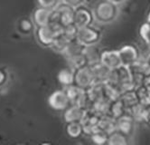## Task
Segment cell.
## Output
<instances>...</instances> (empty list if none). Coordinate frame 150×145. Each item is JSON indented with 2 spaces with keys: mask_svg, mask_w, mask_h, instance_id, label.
<instances>
[{
  "mask_svg": "<svg viewBox=\"0 0 150 145\" xmlns=\"http://www.w3.org/2000/svg\"><path fill=\"white\" fill-rule=\"evenodd\" d=\"M119 14L117 4L110 0H100L93 8V15L95 20L99 23L108 24L116 19Z\"/></svg>",
  "mask_w": 150,
  "mask_h": 145,
  "instance_id": "6da1fadb",
  "label": "cell"
},
{
  "mask_svg": "<svg viewBox=\"0 0 150 145\" xmlns=\"http://www.w3.org/2000/svg\"><path fill=\"white\" fill-rule=\"evenodd\" d=\"M109 83L119 86L121 90V93L130 90V89H135L131 79L130 69L128 66L125 65H120V67L111 71Z\"/></svg>",
  "mask_w": 150,
  "mask_h": 145,
  "instance_id": "7a4b0ae2",
  "label": "cell"
},
{
  "mask_svg": "<svg viewBox=\"0 0 150 145\" xmlns=\"http://www.w3.org/2000/svg\"><path fill=\"white\" fill-rule=\"evenodd\" d=\"M76 38L85 46L97 44L101 39V32L92 25L79 28Z\"/></svg>",
  "mask_w": 150,
  "mask_h": 145,
  "instance_id": "3957f363",
  "label": "cell"
},
{
  "mask_svg": "<svg viewBox=\"0 0 150 145\" xmlns=\"http://www.w3.org/2000/svg\"><path fill=\"white\" fill-rule=\"evenodd\" d=\"M95 83L91 65L86 64L74 70V84L84 90L88 89Z\"/></svg>",
  "mask_w": 150,
  "mask_h": 145,
  "instance_id": "277c9868",
  "label": "cell"
},
{
  "mask_svg": "<svg viewBox=\"0 0 150 145\" xmlns=\"http://www.w3.org/2000/svg\"><path fill=\"white\" fill-rule=\"evenodd\" d=\"M48 104L53 111L63 113L71 104V102L65 90L62 89V90L54 91L50 94L48 97Z\"/></svg>",
  "mask_w": 150,
  "mask_h": 145,
  "instance_id": "5b68a950",
  "label": "cell"
},
{
  "mask_svg": "<svg viewBox=\"0 0 150 145\" xmlns=\"http://www.w3.org/2000/svg\"><path fill=\"white\" fill-rule=\"evenodd\" d=\"M94 19L93 11H91L88 6H84V4L75 7L73 25L78 29L92 25Z\"/></svg>",
  "mask_w": 150,
  "mask_h": 145,
  "instance_id": "8992f818",
  "label": "cell"
},
{
  "mask_svg": "<svg viewBox=\"0 0 150 145\" xmlns=\"http://www.w3.org/2000/svg\"><path fill=\"white\" fill-rule=\"evenodd\" d=\"M122 65L131 66L141 58V52L135 44H126L119 49Z\"/></svg>",
  "mask_w": 150,
  "mask_h": 145,
  "instance_id": "52a82bcc",
  "label": "cell"
},
{
  "mask_svg": "<svg viewBox=\"0 0 150 145\" xmlns=\"http://www.w3.org/2000/svg\"><path fill=\"white\" fill-rule=\"evenodd\" d=\"M61 32H59L58 30H56L54 27H52L50 25L37 26L36 37H37L38 42L42 46H46V47H51L52 43L54 42L56 36Z\"/></svg>",
  "mask_w": 150,
  "mask_h": 145,
  "instance_id": "ba28073f",
  "label": "cell"
},
{
  "mask_svg": "<svg viewBox=\"0 0 150 145\" xmlns=\"http://www.w3.org/2000/svg\"><path fill=\"white\" fill-rule=\"evenodd\" d=\"M100 119V115L94 113L93 111L91 110L86 111V114H85L81 121L84 135L90 136L93 131L100 128L99 127Z\"/></svg>",
  "mask_w": 150,
  "mask_h": 145,
  "instance_id": "9c48e42d",
  "label": "cell"
},
{
  "mask_svg": "<svg viewBox=\"0 0 150 145\" xmlns=\"http://www.w3.org/2000/svg\"><path fill=\"white\" fill-rule=\"evenodd\" d=\"M137 122L134 119L129 115L126 114L125 115L117 119V131L122 132L123 134L131 137L135 131V124Z\"/></svg>",
  "mask_w": 150,
  "mask_h": 145,
  "instance_id": "30bf717a",
  "label": "cell"
},
{
  "mask_svg": "<svg viewBox=\"0 0 150 145\" xmlns=\"http://www.w3.org/2000/svg\"><path fill=\"white\" fill-rule=\"evenodd\" d=\"M100 62L111 70L122 65L119 50H102Z\"/></svg>",
  "mask_w": 150,
  "mask_h": 145,
  "instance_id": "8fae6325",
  "label": "cell"
},
{
  "mask_svg": "<svg viewBox=\"0 0 150 145\" xmlns=\"http://www.w3.org/2000/svg\"><path fill=\"white\" fill-rule=\"evenodd\" d=\"M91 67L92 69L95 83L105 84V83L109 82L110 77V74L112 71L110 68H109L108 66L103 64L101 62L91 65Z\"/></svg>",
  "mask_w": 150,
  "mask_h": 145,
  "instance_id": "7c38bea8",
  "label": "cell"
},
{
  "mask_svg": "<svg viewBox=\"0 0 150 145\" xmlns=\"http://www.w3.org/2000/svg\"><path fill=\"white\" fill-rule=\"evenodd\" d=\"M86 109H84L77 104H71L63 111V119L65 121V122L81 121L85 114H86Z\"/></svg>",
  "mask_w": 150,
  "mask_h": 145,
  "instance_id": "4fadbf2b",
  "label": "cell"
},
{
  "mask_svg": "<svg viewBox=\"0 0 150 145\" xmlns=\"http://www.w3.org/2000/svg\"><path fill=\"white\" fill-rule=\"evenodd\" d=\"M52 9L40 6L34 12V23L36 26H47L50 23Z\"/></svg>",
  "mask_w": 150,
  "mask_h": 145,
  "instance_id": "5bb4252c",
  "label": "cell"
},
{
  "mask_svg": "<svg viewBox=\"0 0 150 145\" xmlns=\"http://www.w3.org/2000/svg\"><path fill=\"white\" fill-rule=\"evenodd\" d=\"M84 50H85L84 44H81L77 38H75V39H72L68 44L67 47L65 48V50H64L62 54L68 60V59H71L72 57L78 56V55L84 54Z\"/></svg>",
  "mask_w": 150,
  "mask_h": 145,
  "instance_id": "9a60e30c",
  "label": "cell"
},
{
  "mask_svg": "<svg viewBox=\"0 0 150 145\" xmlns=\"http://www.w3.org/2000/svg\"><path fill=\"white\" fill-rule=\"evenodd\" d=\"M101 53L102 50H100L97 46V44H91V46H85L84 55L87 59L88 64L92 65L97 63H100L101 59Z\"/></svg>",
  "mask_w": 150,
  "mask_h": 145,
  "instance_id": "2e32d148",
  "label": "cell"
},
{
  "mask_svg": "<svg viewBox=\"0 0 150 145\" xmlns=\"http://www.w3.org/2000/svg\"><path fill=\"white\" fill-rule=\"evenodd\" d=\"M57 80L63 88L74 84V69L71 66L61 69L57 74Z\"/></svg>",
  "mask_w": 150,
  "mask_h": 145,
  "instance_id": "e0dca14e",
  "label": "cell"
},
{
  "mask_svg": "<svg viewBox=\"0 0 150 145\" xmlns=\"http://www.w3.org/2000/svg\"><path fill=\"white\" fill-rule=\"evenodd\" d=\"M120 100L123 103L127 110H129L135 105H137V104H139L136 89H130V90L122 92L120 94Z\"/></svg>",
  "mask_w": 150,
  "mask_h": 145,
  "instance_id": "ac0fdd59",
  "label": "cell"
},
{
  "mask_svg": "<svg viewBox=\"0 0 150 145\" xmlns=\"http://www.w3.org/2000/svg\"><path fill=\"white\" fill-rule=\"evenodd\" d=\"M110 104L111 102L110 100H108L106 97H103V98L98 99V100H96V101L92 102L91 108L89 110L93 111L94 113L101 116V115L109 114Z\"/></svg>",
  "mask_w": 150,
  "mask_h": 145,
  "instance_id": "d6986e66",
  "label": "cell"
},
{
  "mask_svg": "<svg viewBox=\"0 0 150 145\" xmlns=\"http://www.w3.org/2000/svg\"><path fill=\"white\" fill-rule=\"evenodd\" d=\"M99 127L100 129L110 134L111 132L117 130V119H115L113 116H111L109 114L101 115L100 119Z\"/></svg>",
  "mask_w": 150,
  "mask_h": 145,
  "instance_id": "ffe728a7",
  "label": "cell"
},
{
  "mask_svg": "<svg viewBox=\"0 0 150 145\" xmlns=\"http://www.w3.org/2000/svg\"><path fill=\"white\" fill-rule=\"evenodd\" d=\"M65 131H66L67 135L71 139H79L82 135H84L81 121L66 122Z\"/></svg>",
  "mask_w": 150,
  "mask_h": 145,
  "instance_id": "44dd1931",
  "label": "cell"
},
{
  "mask_svg": "<svg viewBox=\"0 0 150 145\" xmlns=\"http://www.w3.org/2000/svg\"><path fill=\"white\" fill-rule=\"evenodd\" d=\"M120 94H121V90L117 85L109 82L104 84V95L110 102L120 99Z\"/></svg>",
  "mask_w": 150,
  "mask_h": 145,
  "instance_id": "7402d4cb",
  "label": "cell"
},
{
  "mask_svg": "<svg viewBox=\"0 0 150 145\" xmlns=\"http://www.w3.org/2000/svg\"><path fill=\"white\" fill-rule=\"evenodd\" d=\"M71 40L64 34V33L62 31L61 33H59L58 34V36H56V38H55V40H54V42L52 43V48L54 50V51H56V52H58V53H63L64 52V50H65V48L67 47V46H68V44L71 42Z\"/></svg>",
  "mask_w": 150,
  "mask_h": 145,
  "instance_id": "603a6c76",
  "label": "cell"
},
{
  "mask_svg": "<svg viewBox=\"0 0 150 145\" xmlns=\"http://www.w3.org/2000/svg\"><path fill=\"white\" fill-rule=\"evenodd\" d=\"M127 114H129L136 122H144L146 116V105L137 104L131 109L127 110Z\"/></svg>",
  "mask_w": 150,
  "mask_h": 145,
  "instance_id": "cb8c5ba5",
  "label": "cell"
},
{
  "mask_svg": "<svg viewBox=\"0 0 150 145\" xmlns=\"http://www.w3.org/2000/svg\"><path fill=\"white\" fill-rule=\"evenodd\" d=\"M127 113V110L123 104V103L120 101V99L115 100V101L111 102L110 106V111L109 114L113 116L115 119L120 118L123 115H125Z\"/></svg>",
  "mask_w": 150,
  "mask_h": 145,
  "instance_id": "d4e9b609",
  "label": "cell"
},
{
  "mask_svg": "<svg viewBox=\"0 0 150 145\" xmlns=\"http://www.w3.org/2000/svg\"><path fill=\"white\" fill-rule=\"evenodd\" d=\"M88 95L90 100L92 102L96 100L105 97L104 95V84L101 83H94L88 90H87Z\"/></svg>",
  "mask_w": 150,
  "mask_h": 145,
  "instance_id": "484cf974",
  "label": "cell"
},
{
  "mask_svg": "<svg viewBox=\"0 0 150 145\" xmlns=\"http://www.w3.org/2000/svg\"><path fill=\"white\" fill-rule=\"evenodd\" d=\"M129 143V137L119 131H115L109 135L107 144L109 145H127Z\"/></svg>",
  "mask_w": 150,
  "mask_h": 145,
  "instance_id": "4316f807",
  "label": "cell"
},
{
  "mask_svg": "<svg viewBox=\"0 0 150 145\" xmlns=\"http://www.w3.org/2000/svg\"><path fill=\"white\" fill-rule=\"evenodd\" d=\"M136 92L138 97L139 104L148 106L150 105V88L143 84L136 88Z\"/></svg>",
  "mask_w": 150,
  "mask_h": 145,
  "instance_id": "83f0119b",
  "label": "cell"
},
{
  "mask_svg": "<svg viewBox=\"0 0 150 145\" xmlns=\"http://www.w3.org/2000/svg\"><path fill=\"white\" fill-rule=\"evenodd\" d=\"M109 133H107L101 129H97L95 131H93L91 134L89 136L91 138V141L98 145H104L107 144L109 140Z\"/></svg>",
  "mask_w": 150,
  "mask_h": 145,
  "instance_id": "f1b7e54d",
  "label": "cell"
},
{
  "mask_svg": "<svg viewBox=\"0 0 150 145\" xmlns=\"http://www.w3.org/2000/svg\"><path fill=\"white\" fill-rule=\"evenodd\" d=\"M139 36L149 46H150V22L146 21L139 27Z\"/></svg>",
  "mask_w": 150,
  "mask_h": 145,
  "instance_id": "f546056e",
  "label": "cell"
},
{
  "mask_svg": "<svg viewBox=\"0 0 150 145\" xmlns=\"http://www.w3.org/2000/svg\"><path fill=\"white\" fill-rule=\"evenodd\" d=\"M67 61H68V63H69L71 67L73 68L74 70L81 67V66H84V65L88 64L87 59H86V57H85L84 54H82L81 55H78V56L72 57L71 59H68Z\"/></svg>",
  "mask_w": 150,
  "mask_h": 145,
  "instance_id": "4dcf8cb0",
  "label": "cell"
},
{
  "mask_svg": "<svg viewBox=\"0 0 150 145\" xmlns=\"http://www.w3.org/2000/svg\"><path fill=\"white\" fill-rule=\"evenodd\" d=\"M34 24L29 18H23L21 19L19 24H18V28L19 30L25 35H28L34 29Z\"/></svg>",
  "mask_w": 150,
  "mask_h": 145,
  "instance_id": "1f68e13d",
  "label": "cell"
},
{
  "mask_svg": "<svg viewBox=\"0 0 150 145\" xmlns=\"http://www.w3.org/2000/svg\"><path fill=\"white\" fill-rule=\"evenodd\" d=\"M37 1L40 6L49 9H53L60 3V0H37Z\"/></svg>",
  "mask_w": 150,
  "mask_h": 145,
  "instance_id": "d6a6232c",
  "label": "cell"
},
{
  "mask_svg": "<svg viewBox=\"0 0 150 145\" xmlns=\"http://www.w3.org/2000/svg\"><path fill=\"white\" fill-rule=\"evenodd\" d=\"M61 2H63L67 5H70L73 7H77L81 5H83L85 0H61Z\"/></svg>",
  "mask_w": 150,
  "mask_h": 145,
  "instance_id": "836d02e7",
  "label": "cell"
},
{
  "mask_svg": "<svg viewBox=\"0 0 150 145\" xmlns=\"http://www.w3.org/2000/svg\"><path fill=\"white\" fill-rule=\"evenodd\" d=\"M145 124L150 126V105L146 106V116H145Z\"/></svg>",
  "mask_w": 150,
  "mask_h": 145,
  "instance_id": "e575fe53",
  "label": "cell"
},
{
  "mask_svg": "<svg viewBox=\"0 0 150 145\" xmlns=\"http://www.w3.org/2000/svg\"><path fill=\"white\" fill-rule=\"evenodd\" d=\"M6 76L5 72L0 69V85H2L6 83Z\"/></svg>",
  "mask_w": 150,
  "mask_h": 145,
  "instance_id": "d590c367",
  "label": "cell"
},
{
  "mask_svg": "<svg viewBox=\"0 0 150 145\" xmlns=\"http://www.w3.org/2000/svg\"><path fill=\"white\" fill-rule=\"evenodd\" d=\"M145 59V61L146 62L147 65L149 66V68H150V49H149V52L146 54V56L143 57Z\"/></svg>",
  "mask_w": 150,
  "mask_h": 145,
  "instance_id": "8d00e7d4",
  "label": "cell"
},
{
  "mask_svg": "<svg viewBox=\"0 0 150 145\" xmlns=\"http://www.w3.org/2000/svg\"><path fill=\"white\" fill-rule=\"evenodd\" d=\"M110 1H111V2H113V3H115V4H120V3H122V2H124L125 0H110Z\"/></svg>",
  "mask_w": 150,
  "mask_h": 145,
  "instance_id": "74e56055",
  "label": "cell"
},
{
  "mask_svg": "<svg viewBox=\"0 0 150 145\" xmlns=\"http://www.w3.org/2000/svg\"><path fill=\"white\" fill-rule=\"evenodd\" d=\"M147 21H149V22H150V11H149L148 16H147Z\"/></svg>",
  "mask_w": 150,
  "mask_h": 145,
  "instance_id": "f35d334b",
  "label": "cell"
},
{
  "mask_svg": "<svg viewBox=\"0 0 150 145\" xmlns=\"http://www.w3.org/2000/svg\"><path fill=\"white\" fill-rule=\"evenodd\" d=\"M149 49H150V46H149Z\"/></svg>",
  "mask_w": 150,
  "mask_h": 145,
  "instance_id": "ab89813d",
  "label": "cell"
}]
</instances>
